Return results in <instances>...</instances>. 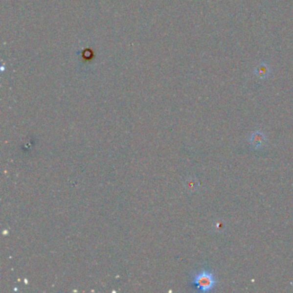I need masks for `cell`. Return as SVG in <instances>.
Listing matches in <instances>:
<instances>
[{"label":"cell","instance_id":"obj_1","mask_svg":"<svg viewBox=\"0 0 293 293\" xmlns=\"http://www.w3.org/2000/svg\"><path fill=\"white\" fill-rule=\"evenodd\" d=\"M217 285H218V280L216 278L215 273L209 270L202 269V271L197 272L193 277L192 286L200 292H203V293L212 292Z\"/></svg>","mask_w":293,"mask_h":293},{"label":"cell","instance_id":"obj_2","mask_svg":"<svg viewBox=\"0 0 293 293\" xmlns=\"http://www.w3.org/2000/svg\"><path fill=\"white\" fill-rule=\"evenodd\" d=\"M249 141L255 150H261L265 145V135L262 132H254L251 135Z\"/></svg>","mask_w":293,"mask_h":293}]
</instances>
